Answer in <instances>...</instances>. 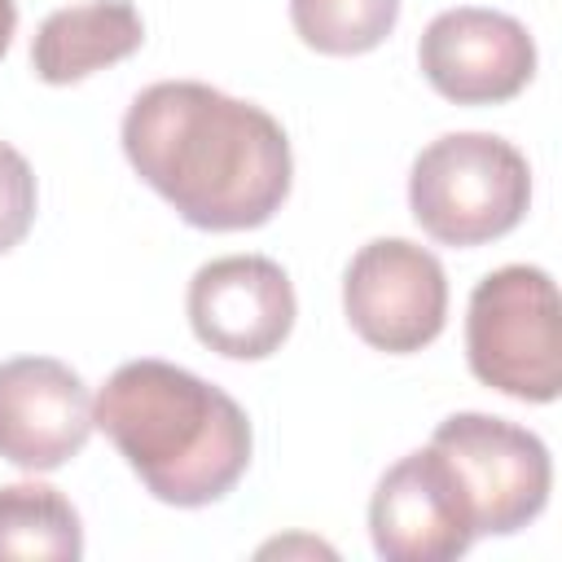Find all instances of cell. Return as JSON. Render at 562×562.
<instances>
[{
	"label": "cell",
	"mask_w": 562,
	"mask_h": 562,
	"mask_svg": "<svg viewBox=\"0 0 562 562\" xmlns=\"http://www.w3.org/2000/svg\"><path fill=\"white\" fill-rule=\"evenodd\" d=\"M132 171L193 228L241 233L268 224L290 198L285 127L250 101L198 79H162L123 114Z\"/></svg>",
	"instance_id": "cell-1"
},
{
	"label": "cell",
	"mask_w": 562,
	"mask_h": 562,
	"mask_svg": "<svg viewBox=\"0 0 562 562\" xmlns=\"http://www.w3.org/2000/svg\"><path fill=\"white\" fill-rule=\"evenodd\" d=\"M92 422L145 492L176 509L224 501L250 465L255 435L246 408L215 382L167 360L119 364L92 404Z\"/></svg>",
	"instance_id": "cell-2"
},
{
	"label": "cell",
	"mask_w": 562,
	"mask_h": 562,
	"mask_svg": "<svg viewBox=\"0 0 562 562\" xmlns=\"http://www.w3.org/2000/svg\"><path fill=\"white\" fill-rule=\"evenodd\" d=\"M408 206L439 246H483L522 224L531 206V167L492 132H448L417 154Z\"/></svg>",
	"instance_id": "cell-3"
},
{
	"label": "cell",
	"mask_w": 562,
	"mask_h": 562,
	"mask_svg": "<svg viewBox=\"0 0 562 562\" xmlns=\"http://www.w3.org/2000/svg\"><path fill=\"white\" fill-rule=\"evenodd\" d=\"M470 373L522 404H553L562 391L558 285L544 268L505 263L487 272L465 307Z\"/></svg>",
	"instance_id": "cell-4"
},
{
	"label": "cell",
	"mask_w": 562,
	"mask_h": 562,
	"mask_svg": "<svg viewBox=\"0 0 562 562\" xmlns=\"http://www.w3.org/2000/svg\"><path fill=\"white\" fill-rule=\"evenodd\" d=\"M430 448L448 461L474 536H514L540 518L553 461L540 435L487 413H452L435 426Z\"/></svg>",
	"instance_id": "cell-5"
},
{
	"label": "cell",
	"mask_w": 562,
	"mask_h": 562,
	"mask_svg": "<svg viewBox=\"0 0 562 562\" xmlns=\"http://www.w3.org/2000/svg\"><path fill=\"white\" fill-rule=\"evenodd\" d=\"M342 307L351 329L386 356L430 347L448 321L443 263L404 237H378L360 246L342 272Z\"/></svg>",
	"instance_id": "cell-6"
},
{
	"label": "cell",
	"mask_w": 562,
	"mask_h": 562,
	"mask_svg": "<svg viewBox=\"0 0 562 562\" xmlns=\"http://www.w3.org/2000/svg\"><path fill=\"white\" fill-rule=\"evenodd\" d=\"M426 83L457 105H501L536 75V40L509 13L461 4L430 18L417 44Z\"/></svg>",
	"instance_id": "cell-7"
},
{
	"label": "cell",
	"mask_w": 562,
	"mask_h": 562,
	"mask_svg": "<svg viewBox=\"0 0 562 562\" xmlns=\"http://www.w3.org/2000/svg\"><path fill=\"white\" fill-rule=\"evenodd\" d=\"M189 325L202 347L228 360H263L294 329V285L268 255H224L193 272L184 294Z\"/></svg>",
	"instance_id": "cell-8"
},
{
	"label": "cell",
	"mask_w": 562,
	"mask_h": 562,
	"mask_svg": "<svg viewBox=\"0 0 562 562\" xmlns=\"http://www.w3.org/2000/svg\"><path fill=\"white\" fill-rule=\"evenodd\" d=\"M369 536L386 562H452L474 544V522L448 461L426 443L373 487Z\"/></svg>",
	"instance_id": "cell-9"
},
{
	"label": "cell",
	"mask_w": 562,
	"mask_h": 562,
	"mask_svg": "<svg viewBox=\"0 0 562 562\" xmlns=\"http://www.w3.org/2000/svg\"><path fill=\"white\" fill-rule=\"evenodd\" d=\"M92 395L83 378L53 356L0 364V457L18 470L48 474L83 452L92 435Z\"/></svg>",
	"instance_id": "cell-10"
},
{
	"label": "cell",
	"mask_w": 562,
	"mask_h": 562,
	"mask_svg": "<svg viewBox=\"0 0 562 562\" xmlns=\"http://www.w3.org/2000/svg\"><path fill=\"white\" fill-rule=\"evenodd\" d=\"M145 44V22L132 0H83L40 22L31 66L44 83L66 88L132 57Z\"/></svg>",
	"instance_id": "cell-11"
},
{
	"label": "cell",
	"mask_w": 562,
	"mask_h": 562,
	"mask_svg": "<svg viewBox=\"0 0 562 562\" xmlns=\"http://www.w3.org/2000/svg\"><path fill=\"white\" fill-rule=\"evenodd\" d=\"M83 553V527L75 505L48 483H9L0 487V562L44 558L75 562Z\"/></svg>",
	"instance_id": "cell-12"
},
{
	"label": "cell",
	"mask_w": 562,
	"mask_h": 562,
	"mask_svg": "<svg viewBox=\"0 0 562 562\" xmlns=\"http://www.w3.org/2000/svg\"><path fill=\"white\" fill-rule=\"evenodd\" d=\"M299 40L325 57L373 53L400 22V0H290Z\"/></svg>",
	"instance_id": "cell-13"
},
{
	"label": "cell",
	"mask_w": 562,
	"mask_h": 562,
	"mask_svg": "<svg viewBox=\"0 0 562 562\" xmlns=\"http://www.w3.org/2000/svg\"><path fill=\"white\" fill-rule=\"evenodd\" d=\"M35 202H40V189H35L31 162L13 145L0 140V255L13 250L31 233Z\"/></svg>",
	"instance_id": "cell-14"
},
{
	"label": "cell",
	"mask_w": 562,
	"mask_h": 562,
	"mask_svg": "<svg viewBox=\"0 0 562 562\" xmlns=\"http://www.w3.org/2000/svg\"><path fill=\"white\" fill-rule=\"evenodd\" d=\"M13 31H18V4L13 0H0V57L13 44Z\"/></svg>",
	"instance_id": "cell-15"
}]
</instances>
